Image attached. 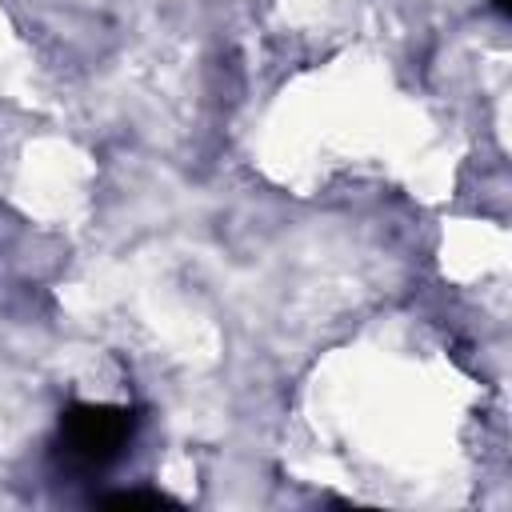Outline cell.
I'll return each mask as SVG.
<instances>
[{"label": "cell", "mask_w": 512, "mask_h": 512, "mask_svg": "<svg viewBox=\"0 0 512 512\" xmlns=\"http://www.w3.org/2000/svg\"><path fill=\"white\" fill-rule=\"evenodd\" d=\"M136 436V416L120 404H68L60 412V428H56V444L52 456L64 472L76 476H96L104 468H112L128 444Z\"/></svg>", "instance_id": "1"}, {"label": "cell", "mask_w": 512, "mask_h": 512, "mask_svg": "<svg viewBox=\"0 0 512 512\" xmlns=\"http://www.w3.org/2000/svg\"><path fill=\"white\" fill-rule=\"evenodd\" d=\"M104 504H120V508H160V504H168V496H160V492H140V488H132V492H112V496H104Z\"/></svg>", "instance_id": "2"}, {"label": "cell", "mask_w": 512, "mask_h": 512, "mask_svg": "<svg viewBox=\"0 0 512 512\" xmlns=\"http://www.w3.org/2000/svg\"><path fill=\"white\" fill-rule=\"evenodd\" d=\"M492 8L496 12H512V0H492Z\"/></svg>", "instance_id": "3"}]
</instances>
